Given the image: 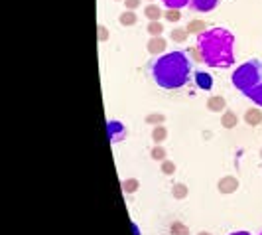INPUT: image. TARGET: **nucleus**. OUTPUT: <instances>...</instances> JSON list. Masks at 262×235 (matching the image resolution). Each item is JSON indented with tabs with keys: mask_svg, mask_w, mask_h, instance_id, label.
I'll return each instance as SVG.
<instances>
[{
	"mask_svg": "<svg viewBox=\"0 0 262 235\" xmlns=\"http://www.w3.org/2000/svg\"><path fill=\"white\" fill-rule=\"evenodd\" d=\"M221 125H223L225 129H235L236 125H238L236 113H233V111H225L223 115H221Z\"/></svg>",
	"mask_w": 262,
	"mask_h": 235,
	"instance_id": "9b49d317",
	"label": "nucleus"
},
{
	"mask_svg": "<svg viewBox=\"0 0 262 235\" xmlns=\"http://www.w3.org/2000/svg\"><path fill=\"white\" fill-rule=\"evenodd\" d=\"M166 139H168V129H166V127L158 125V127H154V129H152V141H154L156 144L164 143Z\"/></svg>",
	"mask_w": 262,
	"mask_h": 235,
	"instance_id": "4468645a",
	"label": "nucleus"
},
{
	"mask_svg": "<svg viewBox=\"0 0 262 235\" xmlns=\"http://www.w3.org/2000/svg\"><path fill=\"white\" fill-rule=\"evenodd\" d=\"M187 194H189V188H187L185 184H182V182L173 184V188H171V196L176 198V200H184V198H187Z\"/></svg>",
	"mask_w": 262,
	"mask_h": 235,
	"instance_id": "2eb2a0df",
	"label": "nucleus"
},
{
	"mask_svg": "<svg viewBox=\"0 0 262 235\" xmlns=\"http://www.w3.org/2000/svg\"><path fill=\"white\" fill-rule=\"evenodd\" d=\"M217 190L221 192V194H233L238 190V180H236L235 176H223L219 182H217Z\"/></svg>",
	"mask_w": 262,
	"mask_h": 235,
	"instance_id": "423d86ee",
	"label": "nucleus"
},
{
	"mask_svg": "<svg viewBox=\"0 0 262 235\" xmlns=\"http://www.w3.org/2000/svg\"><path fill=\"white\" fill-rule=\"evenodd\" d=\"M231 81L241 93H249L262 81V64L256 60L245 62L243 66H238L233 71Z\"/></svg>",
	"mask_w": 262,
	"mask_h": 235,
	"instance_id": "7ed1b4c3",
	"label": "nucleus"
},
{
	"mask_svg": "<svg viewBox=\"0 0 262 235\" xmlns=\"http://www.w3.org/2000/svg\"><path fill=\"white\" fill-rule=\"evenodd\" d=\"M197 235H211V233H209V231H199Z\"/></svg>",
	"mask_w": 262,
	"mask_h": 235,
	"instance_id": "c756f323",
	"label": "nucleus"
},
{
	"mask_svg": "<svg viewBox=\"0 0 262 235\" xmlns=\"http://www.w3.org/2000/svg\"><path fill=\"white\" fill-rule=\"evenodd\" d=\"M195 81L197 85L201 87V89H209L211 85H213V81H211V75H207V73H203V71H199V73H195Z\"/></svg>",
	"mask_w": 262,
	"mask_h": 235,
	"instance_id": "f3484780",
	"label": "nucleus"
},
{
	"mask_svg": "<svg viewBox=\"0 0 262 235\" xmlns=\"http://www.w3.org/2000/svg\"><path fill=\"white\" fill-rule=\"evenodd\" d=\"M150 77L162 89H182L191 77V60L185 52H170L150 62Z\"/></svg>",
	"mask_w": 262,
	"mask_h": 235,
	"instance_id": "f257e3e1",
	"label": "nucleus"
},
{
	"mask_svg": "<svg viewBox=\"0 0 262 235\" xmlns=\"http://www.w3.org/2000/svg\"><path fill=\"white\" fill-rule=\"evenodd\" d=\"M146 30H148V34H150V36H162L164 26H162V22H160V20H156V22H150Z\"/></svg>",
	"mask_w": 262,
	"mask_h": 235,
	"instance_id": "4be33fe9",
	"label": "nucleus"
},
{
	"mask_svg": "<svg viewBox=\"0 0 262 235\" xmlns=\"http://www.w3.org/2000/svg\"><path fill=\"white\" fill-rule=\"evenodd\" d=\"M247 97H249L252 103H256L258 107H262V81L254 87V89H250L249 93H245Z\"/></svg>",
	"mask_w": 262,
	"mask_h": 235,
	"instance_id": "dca6fc26",
	"label": "nucleus"
},
{
	"mask_svg": "<svg viewBox=\"0 0 262 235\" xmlns=\"http://www.w3.org/2000/svg\"><path fill=\"white\" fill-rule=\"evenodd\" d=\"M197 48L209 67H231L235 64V38L227 28H211L199 34Z\"/></svg>",
	"mask_w": 262,
	"mask_h": 235,
	"instance_id": "f03ea898",
	"label": "nucleus"
},
{
	"mask_svg": "<svg viewBox=\"0 0 262 235\" xmlns=\"http://www.w3.org/2000/svg\"><path fill=\"white\" fill-rule=\"evenodd\" d=\"M170 233L171 235H189V229H187V225L182 222H173L170 225Z\"/></svg>",
	"mask_w": 262,
	"mask_h": 235,
	"instance_id": "a211bd4d",
	"label": "nucleus"
},
{
	"mask_svg": "<svg viewBox=\"0 0 262 235\" xmlns=\"http://www.w3.org/2000/svg\"><path fill=\"white\" fill-rule=\"evenodd\" d=\"M166 8H184V6H189V0H162Z\"/></svg>",
	"mask_w": 262,
	"mask_h": 235,
	"instance_id": "5701e85b",
	"label": "nucleus"
},
{
	"mask_svg": "<svg viewBox=\"0 0 262 235\" xmlns=\"http://www.w3.org/2000/svg\"><path fill=\"white\" fill-rule=\"evenodd\" d=\"M187 36H189V32H187L185 28H176V30L171 32V40L178 42V44H184L185 40H187Z\"/></svg>",
	"mask_w": 262,
	"mask_h": 235,
	"instance_id": "aec40b11",
	"label": "nucleus"
},
{
	"mask_svg": "<svg viewBox=\"0 0 262 235\" xmlns=\"http://www.w3.org/2000/svg\"><path fill=\"white\" fill-rule=\"evenodd\" d=\"M118 22L122 24V26H134L136 22H138V16L134 10H124V12L118 16Z\"/></svg>",
	"mask_w": 262,
	"mask_h": 235,
	"instance_id": "f8f14e48",
	"label": "nucleus"
},
{
	"mask_svg": "<svg viewBox=\"0 0 262 235\" xmlns=\"http://www.w3.org/2000/svg\"><path fill=\"white\" fill-rule=\"evenodd\" d=\"M146 48H148V52L154 53V55H158V53H164V50H166V40L162 38V36H152Z\"/></svg>",
	"mask_w": 262,
	"mask_h": 235,
	"instance_id": "0eeeda50",
	"label": "nucleus"
},
{
	"mask_svg": "<svg viewBox=\"0 0 262 235\" xmlns=\"http://www.w3.org/2000/svg\"><path fill=\"white\" fill-rule=\"evenodd\" d=\"M117 2H120V0H117Z\"/></svg>",
	"mask_w": 262,
	"mask_h": 235,
	"instance_id": "473e14b6",
	"label": "nucleus"
},
{
	"mask_svg": "<svg viewBox=\"0 0 262 235\" xmlns=\"http://www.w3.org/2000/svg\"><path fill=\"white\" fill-rule=\"evenodd\" d=\"M124 4H126V10H134L142 4V0H124Z\"/></svg>",
	"mask_w": 262,
	"mask_h": 235,
	"instance_id": "cd10ccee",
	"label": "nucleus"
},
{
	"mask_svg": "<svg viewBox=\"0 0 262 235\" xmlns=\"http://www.w3.org/2000/svg\"><path fill=\"white\" fill-rule=\"evenodd\" d=\"M217 4H219V0H189V8L193 12H203V14L215 10Z\"/></svg>",
	"mask_w": 262,
	"mask_h": 235,
	"instance_id": "39448f33",
	"label": "nucleus"
},
{
	"mask_svg": "<svg viewBox=\"0 0 262 235\" xmlns=\"http://www.w3.org/2000/svg\"><path fill=\"white\" fill-rule=\"evenodd\" d=\"M245 123L249 127H258L262 123V111H258V109H249L245 113Z\"/></svg>",
	"mask_w": 262,
	"mask_h": 235,
	"instance_id": "1a4fd4ad",
	"label": "nucleus"
},
{
	"mask_svg": "<svg viewBox=\"0 0 262 235\" xmlns=\"http://www.w3.org/2000/svg\"><path fill=\"white\" fill-rule=\"evenodd\" d=\"M138 188H140V182H138L136 178H128V180L122 182V190H124L126 194H134Z\"/></svg>",
	"mask_w": 262,
	"mask_h": 235,
	"instance_id": "6ab92c4d",
	"label": "nucleus"
},
{
	"mask_svg": "<svg viewBox=\"0 0 262 235\" xmlns=\"http://www.w3.org/2000/svg\"><path fill=\"white\" fill-rule=\"evenodd\" d=\"M164 16H166V20H170V22H180V18H182V14H180L178 8H168Z\"/></svg>",
	"mask_w": 262,
	"mask_h": 235,
	"instance_id": "393cba45",
	"label": "nucleus"
},
{
	"mask_svg": "<svg viewBox=\"0 0 262 235\" xmlns=\"http://www.w3.org/2000/svg\"><path fill=\"white\" fill-rule=\"evenodd\" d=\"M164 121H166V117H164V115H158V113H152V115L146 117V123H148V125H154V127L162 125Z\"/></svg>",
	"mask_w": 262,
	"mask_h": 235,
	"instance_id": "b1692460",
	"label": "nucleus"
},
{
	"mask_svg": "<svg viewBox=\"0 0 262 235\" xmlns=\"http://www.w3.org/2000/svg\"><path fill=\"white\" fill-rule=\"evenodd\" d=\"M260 158H262V148H260Z\"/></svg>",
	"mask_w": 262,
	"mask_h": 235,
	"instance_id": "7c9ffc66",
	"label": "nucleus"
},
{
	"mask_svg": "<svg viewBox=\"0 0 262 235\" xmlns=\"http://www.w3.org/2000/svg\"><path fill=\"white\" fill-rule=\"evenodd\" d=\"M108 40V30H106V26H99V42H106Z\"/></svg>",
	"mask_w": 262,
	"mask_h": 235,
	"instance_id": "bb28decb",
	"label": "nucleus"
},
{
	"mask_svg": "<svg viewBox=\"0 0 262 235\" xmlns=\"http://www.w3.org/2000/svg\"><path fill=\"white\" fill-rule=\"evenodd\" d=\"M144 16L150 22H156V20H160V18L164 16V12H162V8H160L158 4H148L144 8Z\"/></svg>",
	"mask_w": 262,
	"mask_h": 235,
	"instance_id": "9d476101",
	"label": "nucleus"
},
{
	"mask_svg": "<svg viewBox=\"0 0 262 235\" xmlns=\"http://www.w3.org/2000/svg\"><path fill=\"white\" fill-rule=\"evenodd\" d=\"M229 235H250L249 231H233V233H229Z\"/></svg>",
	"mask_w": 262,
	"mask_h": 235,
	"instance_id": "c85d7f7f",
	"label": "nucleus"
},
{
	"mask_svg": "<svg viewBox=\"0 0 262 235\" xmlns=\"http://www.w3.org/2000/svg\"><path fill=\"white\" fill-rule=\"evenodd\" d=\"M166 154H168V152H166V148H164L162 144H156V146L150 150V156L154 158V160H160V162L166 160Z\"/></svg>",
	"mask_w": 262,
	"mask_h": 235,
	"instance_id": "412c9836",
	"label": "nucleus"
},
{
	"mask_svg": "<svg viewBox=\"0 0 262 235\" xmlns=\"http://www.w3.org/2000/svg\"><path fill=\"white\" fill-rule=\"evenodd\" d=\"M106 134H108V143L117 144V143H122L126 139L128 131H126V127L120 121H108L106 123Z\"/></svg>",
	"mask_w": 262,
	"mask_h": 235,
	"instance_id": "20e7f679",
	"label": "nucleus"
},
{
	"mask_svg": "<svg viewBox=\"0 0 262 235\" xmlns=\"http://www.w3.org/2000/svg\"><path fill=\"white\" fill-rule=\"evenodd\" d=\"M258 235H262V231H260V233H258Z\"/></svg>",
	"mask_w": 262,
	"mask_h": 235,
	"instance_id": "2f4dec72",
	"label": "nucleus"
},
{
	"mask_svg": "<svg viewBox=\"0 0 262 235\" xmlns=\"http://www.w3.org/2000/svg\"><path fill=\"white\" fill-rule=\"evenodd\" d=\"M189 34H203V32H207V24L203 22V20H191L189 24H187V28H185Z\"/></svg>",
	"mask_w": 262,
	"mask_h": 235,
	"instance_id": "ddd939ff",
	"label": "nucleus"
},
{
	"mask_svg": "<svg viewBox=\"0 0 262 235\" xmlns=\"http://www.w3.org/2000/svg\"><path fill=\"white\" fill-rule=\"evenodd\" d=\"M173 172H176V164H173L171 160H164V162H162V174L170 176V174H173Z\"/></svg>",
	"mask_w": 262,
	"mask_h": 235,
	"instance_id": "a878e982",
	"label": "nucleus"
},
{
	"mask_svg": "<svg viewBox=\"0 0 262 235\" xmlns=\"http://www.w3.org/2000/svg\"><path fill=\"white\" fill-rule=\"evenodd\" d=\"M225 107H227V101L221 95H211L207 99V109L211 113H221V111H225Z\"/></svg>",
	"mask_w": 262,
	"mask_h": 235,
	"instance_id": "6e6552de",
	"label": "nucleus"
}]
</instances>
